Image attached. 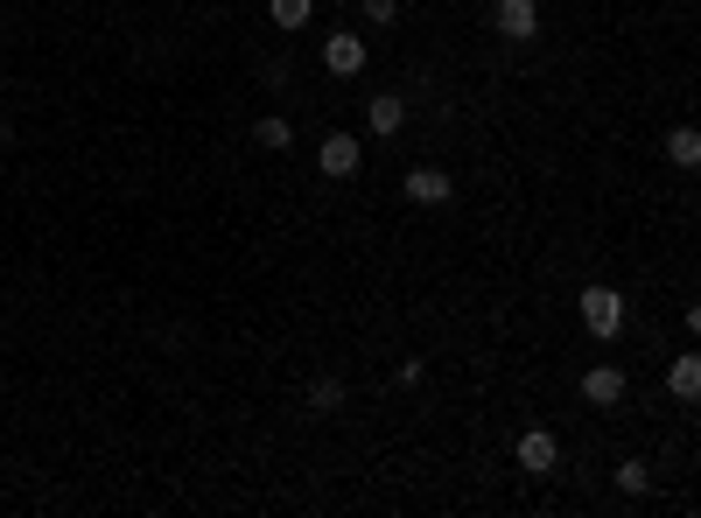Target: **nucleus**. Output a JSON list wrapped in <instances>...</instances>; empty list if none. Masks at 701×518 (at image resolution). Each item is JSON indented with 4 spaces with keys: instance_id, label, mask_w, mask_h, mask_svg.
Masks as SVG:
<instances>
[{
    "instance_id": "nucleus-14",
    "label": "nucleus",
    "mask_w": 701,
    "mask_h": 518,
    "mask_svg": "<svg viewBox=\"0 0 701 518\" xmlns=\"http://www.w3.org/2000/svg\"><path fill=\"white\" fill-rule=\"evenodd\" d=\"M253 141H260V147H274V155H281V147H295V126L281 120V112H267V120L253 126Z\"/></svg>"
},
{
    "instance_id": "nucleus-2",
    "label": "nucleus",
    "mask_w": 701,
    "mask_h": 518,
    "mask_svg": "<svg viewBox=\"0 0 701 518\" xmlns=\"http://www.w3.org/2000/svg\"><path fill=\"white\" fill-rule=\"evenodd\" d=\"M316 168H324L330 183H351L358 168H365V147H358V133H324V147H316Z\"/></svg>"
},
{
    "instance_id": "nucleus-7",
    "label": "nucleus",
    "mask_w": 701,
    "mask_h": 518,
    "mask_svg": "<svg viewBox=\"0 0 701 518\" xmlns=\"http://www.w3.org/2000/svg\"><path fill=\"white\" fill-rule=\"evenodd\" d=\"M667 393L680 399V407H701V357H694V351L667 364Z\"/></svg>"
},
{
    "instance_id": "nucleus-3",
    "label": "nucleus",
    "mask_w": 701,
    "mask_h": 518,
    "mask_svg": "<svg viewBox=\"0 0 701 518\" xmlns=\"http://www.w3.org/2000/svg\"><path fill=\"white\" fill-rule=\"evenodd\" d=\"M407 203H421V210H435V203H449L457 197V183H449V168H435V162H421V168H407Z\"/></svg>"
},
{
    "instance_id": "nucleus-10",
    "label": "nucleus",
    "mask_w": 701,
    "mask_h": 518,
    "mask_svg": "<svg viewBox=\"0 0 701 518\" xmlns=\"http://www.w3.org/2000/svg\"><path fill=\"white\" fill-rule=\"evenodd\" d=\"M667 162L673 168H701V126H673L667 133Z\"/></svg>"
},
{
    "instance_id": "nucleus-5",
    "label": "nucleus",
    "mask_w": 701,
    "mask_h": 518,
    "mask_svg": "<svg viewBox=\"0 0 701 518\" xmlns=\"http://www.w3.org/2000/svg\"><path fill=\"white\" fill-rule=\"evenodd\" d=\"M324 70H330V78H358V70H365V43H358L351 29L324 35Z\"/></svg>"
},
{
    "instance_id": "nucleus-11",
    "label": "nucleus",
    "mask_w": 701,
    "mask_h": 518,
    "mask_svg": "<svg viewBox=\"0 0 701 518\" xmlns=\"http://www.w3.org/2000/svg\"><path fill=\"white\" fill-rule=\"evenodd\" d=\"M309 14H316V0H267L274 29H309Z\"/></svg>"
},
{
    "instance_id": "nucleus-8",
    "label": "nucleus",
    "mask_w": 701,
    "mask_h": 518,
    "mask_svg": "<svg viewBox=\"0 0 701 518\" xmlns=\"http://www.w3.org/2000/svg\"><path fill=\"white\" fill-rule=\"evenodd\" d=\"M582 399H590V407H617V399H624V372H617V364L582 372Z\"/></svg>"
},
{
    "instance_id": "nucleus-15",
    "label": "nucleus",
    "mask_w": 701,
    "mask_h": 518,
    "mask_svg": "<svg viewBox=\"0 0 701 518\" xmlns=\"http://www.w3.org/2000/svg\"><path fill=\"white\" fill-rule=\"evenodd\" d=\"M358 14L365 22H401V0H358Z\"/></svg>"
},
{
    "instance_id": "nucleus-9",
    "label": "nucleus",
    "mask_w": 701,
    "mask_h": 518,
    "mask_svg": "<svg viewBox=\"0 0 701 518\" xmlns=\"http://www.w3.org/2000/svg\"><path fill=\"white\" fill-rule=\"evenodd\" d=\"M365 126H372V133H401V126H407V99H393V91H379V99L365 106Z\"/></svg>"
},
{
    "instance_id": "nucleus-16",
    "label": "nucleus",
    "mask_w": 701,
    "mask_h": 518,
    "mask_svg": "<svg viewBox=\"0 0 701 518\" xmlns=\"http://www.w3.org/2000/svg\"><path fill=\"white\" fill-rule=\"evenodd\" d=\"M688 337L701 343V301H688Z\"/></svg>"
},
{
    "instance_id": "nucleus-13",
    "label": "nucleus",
    "mask_w": 701,
    "mask_h": 518,
    "mask_svg": "<svg viewBox=\"0 0 701 518\" xmlns=\"http://www.w3.org/2000/svg\"><path fill=\"white\" fill-rule=\"evenodd\" d=\"M611 484H617L624 497H646V484H653V470H646V463H638V455H624V463L611 470Z\"/></svg>"
},
{
    "instance_id": "nucleus-12",
    "label": "nucleus",
    "mask_w": 701,
    "mask_h": 518,
    "mask_svg": "<svg viewBox=\"0 0 701 518\" xmlns=\"http://www.w3.org/2000/svg\"><path fill=\"white\" fill-rule=\"evenodd\" d=\"M302 399H309V414H337V407H344V378H309Z\"/></svg>"
},
{
    "instance_id": "nucleus-1",
    "label": "nucleus",
    "mask_w": 701,
    "mask_h": 518,
    "mask_svg": "<svg viewBox=\"0 0 701 518\" xmlns=\"http://www.w3.org/2000/svg\"><path fill=\"white\" fill-rule=\"evenodd\" d=\"M576 309H582V330H590V337H603V343H611L617 330H624V295H617V287H582V295H576Z\"/></svg>"
},
{
    "instance_id": "nucleus-4",
    "label": "nucleus",
    "mask_w": 701,
    "mask_h": 518,
    "mask_svg": "<svg viewBox=\"0 0 701 518\" xmlns=\"http://www.w3.org/2000/svg\"><path fill=\"white\" fill-rule=\"evenodd\" d=\"M519 470H526V476H555V470H561V441L547 434V428H526V434H519Z\"/></svg>"
},
{
    "instance_id": "nucleus-6",
    "label": "nucleus",
    "mask_w": 701,
    "mask_h": 518,
    "mask_svg": "<svg viewBox=\"0 0 701 518\" xmlns=\"http://www.w3.org/2000/svg\"><path fill=\"white\" fill-rule=\"evenodd\" d=\"M491 29H499L505 43H526V35L540 29V8L534 0H499V8H491Z\"/></svg>"
}]
</instances>
